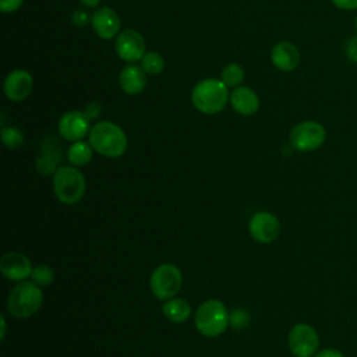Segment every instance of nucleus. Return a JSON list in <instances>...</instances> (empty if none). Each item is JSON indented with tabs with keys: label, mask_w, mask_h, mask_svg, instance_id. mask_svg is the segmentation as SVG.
I'll list each match as a JSON object with an SVG mask.
<instances>
[{
	"label": "nucleus",
	"mask_w": 357,
	"mask_h": 357,
	"mask_svg": "<svg viewBox=\"0 0 357 357\" xmlns=\"http://www.w3.org/2000/svg\"><path fill=\"white\" fill-rule=\"evenodd\" d=\"M89 144L95 152L106 158H119L127 151V135L112 121H99L91 127Z\"/></svg>",
	"instance_id": "nucleus-1"
},
{
	"label": "nucleus",
	"mask_w": 357,
	"mask_h": 357,
	"mask_svg": "<svg viewBox=\"0 0 357 357\" xmlns=\"http://www.w3.org/2000/svg\"><path fill=\"white\" fill-rule=\"evenodd\" d=\"M229 98V88L219 78H205L191 91L192 106L204 114H216L222 112L226 107Z\"/></svg>",
	"instance_id": "nucleus-2"
},
{
	"label": "nucleus",
	"mask_w": 357,
	"mask_h": 357,
	"mask_svg": "<svg viewBox=\"0 0 357 357\" xmlns=\"http://www.w3.org/2000/svg\"><path fill=\"white\" fill-rule=\"evenodd\" d=\"M230 322V315L225 304L219 300L211 298L202 303L194 317L197 331L206 337H216L222 335Z\"/></svg>",
	"instance_id": "nucleus-3"
},
{
	"label": "nucleus",
	"mask_w": 357,
	"mask_h": 357,
	"mask_svg": "<svg viewBox=\"0 0 357 357\" xmlns=\"http://www.w3.org/2000/svg\"><path fill=\"white\" fill-rule=\"evenodd\" d=\"M42 301V290L35 282H21L10 291L7 310L14 318H29L40 308Z\"/></svg>",
	"instance_id": "nucleus-4"
},
{
	"label": "nucleus",
	"mask_w": 357,
	"mask_h": 357,
	"mask_svg": "<svg viewBox=\"0 0 357 357\" xmlns=\"http://www.w3.org/2000/svg\"><path fill=\"white\" fill-rule=\"evenodd\" d=\"M85 177L74 166H61L53 174V191L59 201L71 205L85 194Z\"/></svg>",
	"instance_id": "nucleus-5"
},
{
	"label": "nucleus",
	"mask_w": 357,
	"mask_h": 357,
	"mask_svg": "<svg viewBox=\"0 0 357 357\" xmlns=\"http://www.w3.org/2000/svg\"><path fill=\"white\" fill-rule=\"evenodd\" d=\"M326 139V130L318 121L307 120L297 123L289 134V141L293 149L298 152H311L322 146Z\"/></svg>",
	"instance_id": "nucleus-6"
},
{
	"label": "nucleus",
	"mask_w": 357,
	"mask_h": 357,
	"mask_svg": "<svg viewBox=\"0 0 357 357\" xmlns=\"http://www.w3.org/2000/svg\"><path fill=\"white\" fill-rule=\"evenodd\" d=\"M181 282V271L176 265L162 264L152 272L149 286L156 298L169 300L178 293Z\"/></svg>",
	"instance_id": "nucleus-7"
},
{
	"label": "nucleus",
	"mask_w": 357,
	"mask_h": 357,
	"mask_svg": "<svg viewBox=\"0 0 357 357\" xmlns=\"http://www.w3.org/2000/svg\"><path fill=\"white\" fill-rule=\"evenodd\" d=\"M287 344L296 357H312L319 347V335L314 326L297 324L289 332Z\"/></svg>",
	"instance_id": "nucleus-8"
},
{
	"label": "nucleus",
	"mask_w": 357,
	"mask_h": 357,
	"mask_svg": "<svg viewBox=\"0 0 357 357\" xmlns=\"http://www.w3.org/2000/svg\"><path fill=\"white\" fill-rule=\"evenodd\" d=\"M114 49L117 56L127 61V63H135L141 61L145 52V40L142 35L135 29H123L116 36Z\"/></svg>",
	"instance_id": "nucleus-9"
},
{
	"label": "nucleus",
	"mask_w": 357,
	"mask_h": 357,
	"mask_svg": "<svg viewBox=\"0 0 357 357\" xmlns=\"http://www.w3.org/2000/svg\"><path fill=\"white\" fill-rule=\"evenodd\" d=\"M248 230L254 240L262 244H269L279 237L280 223L275 215L269 212H258L251 218Z\"/></svg>",
	"instance_id": "nucleus-10"
},
{
	"label": "nucleus",
	"mask_w": 357,
	"mask_h": 357,
	"mask_svg": "<svg viewBox=\"0 0 357 357\" xmlns=\"http://www.w3.org/2000/svg\"><path fill=\"white\" fill-rule=\"evenodd\" d=\"M91 120L84 112L70 110L64 113L59 120V134L71 142L81 141L85 135L89 134Z\"/></svg>",
	"instance_id": "nucleus-11"
},
{
	"label": "nucleus",
	"mask_w": 357,
	"mask_h": 357,
	"mask_svg": "<svg viewBox=\"0 0 357 357\" xmlns=\"http://www.w3.org/2000/svg\"><path fill=\"white\" fill-rule=\"evenodd\" d=\"M33 88V78L25 70H13L7 74L3 84V91L7 99L21 102L26 99Z\"/></svg>",
	"instance_id": "nucleus-12"
},
{
	"label": "nucleus",
	"mask_w": 357,
	"mask_h": 357,
	"mask_svg": "<svg viewBox=\"0 0 357 357\" xmlns=\"http://www.w3.org/2000/svg\"><path fill=\"white\" fill-rule=\"evenodd\" d=\"M92 29L103 40H109L120 33V18L110 7H99L91 17Z\"/></svg>",
	"instance_id": "nucleus-13"
},
{
	"label": "nucleus",
	"mask_w": 357,
	"mask_h": 357,
	"mask_svg": "<svg viewBox=\"0 0 357 357\" xmlns=\"http://www.w3.org/2000/svg\"><path fill=\"white\" fill-rule=\"evenodd\" d=\"M31 261L21 252H6L0 259V272L10 280H24L32 273Z\"/></svg>",
	"instance_id": "nucleus-14"
},
{
	"label": "nucleus",
	"mask_w": 357,
	"mask_h": 357,
	"mask_svg": "<svg viewBox=\"0 0 357 357\" xmlns=\"http://www.w3.org/2000/svg\"><path fill=\"white\" fill-rule=\"evenodd\" d=\"M271 61L272 64L284 73L293 71L300 64V52L291 42L282 40L278 42L271 52Z\"/></svg>",
	"instance_id": "nucleus-15"
},
{
	"label": "nucleus",
	"mask_w": 357,
	"mask_h": 357,
	"mask_svg": "<svg viewBox=\"0 0 357 357\" xmlns=\"http://www.w3.org/2000/svg\"><path fill=\"white\" fill-rule=\"evenodd\" d=\"M229 102L241 116H252L259 109V96L250 86H237L230 92Z\"/></svg>",
	"instance_id": "nucleus-16"
},
{
	"label": "nucleus",
	"mask_w": 357,
	"mask_h": 357,
	"mask_svg": "<svg viewBox=\"0 0 357 357\" xmlns=\"http://www.w3.org/2000/svg\"><path fill=\"white\" fill-rule=\"evenodd\" d=\"M119 85L127 95H138L146 86V73L142 67L128 64L123 67L119 74Z\"/></svg>",
	"instance_id": "nucleus-17"
},
{
	"label": "nucleus",
	"mask_w": 357,
	"mask_h": 357,
	"mask_svg": "<svg viewBox=\"0 0 357 357\" xmlns=\"http://www.w3.org/2000/svg\"><path fill=\"white\" fill-rule=\"evenodd\" d=\"M163 314L165 317L176 324H181L187 321V318L191 314L190 304L183 298H169L163 305Z\"/></svg>",
	"instance_id": "nucleus-18"
},
{
	"label": "nucleus",
	"mask_w": 357,
	"mask_h": 357,
	"mask_svg": "<svg viewBox=\"0 0 357 357\" xmlns=\"http://www.w3.org/2000/svg\"><path fill=\"white\" fill-rule=\"evenodd\" d=\"M92 151L89 142L85 141H75L67 149V159L74 166H85L92 159Z\"/></svg>",
	"instance_id": "nucleus-19"
},
{
	"label": "nucleus",
	"mask_w": 357,
	"mask_h": 357,
	"mask_svg": "<svg viewBox=\"0 0 357 357\" xmlns=\"http://www.w3.org/2000/svg\"><path fill=\"white\" fill-rule=\"evenodd\" d=\"M60 160V152H54V149H46L36 160V169L43 176H50L56 173V166Z\"/></svg>",
	"instance_id": "nucleus-20"
},
{
	"label": "nucleus",
	"mask_w": 357,
	"mask_h": 357,
	"mask_svg": "<svg viewBox=\"0 0 357 357\" xmlns=\"http://www.w3.org/2000/svg\"><path fill=\"white\" fill-rule=\"evenodd\" d=\"M220 79L225 82L227 88H237L244 79V70L240 64L230 63L222 70Z\"/></svg>",
	"instance_id": "nucleus-21"
},
{
	"label": "nucleus",
	"mask_w": 357,
	"mask_h": 357,
	"mask_svg": "<svg viewBox=\"0 0 357 357\" xmlns=\"http://www.w3.org/2000/svg\"><path fill=\"white\" fill-rule=\"evenodd\" d=\"M141 67L146 74L158 75L165 68V60L156 52H146L141 59Z\"/></svg>",
	"instance_id": "nucleus-22"
},
{
	"label": "nucleus",
	"mask_w": 357,
	"mask_h": 357,
	"mask_svg": "<svg viewBox=\"0 0 357 357\" xmlns=\"http://www.w3.org/2000/svg\"><path fill=\"white\" fill-rule=\"evenodd\" d=\"M1 141L7 148L15 149V148L22 146L24 134L17 127H3L1 128Z\"/></svg>",
	"instance_id": "nucleus-23"
},
{
	"label": "nucleus",
	"mask_w": 357,
	"mask_h": 357,
	"mask_svg": "<svg viewBox=\"0 0 357 357\" xmlns=\"http://www.w3.org/2000/svg\"><path fill=\"white\" fill-rule=\"evenodd\" d=\"M31 278L38 286H49L54 280V271L49 265L42 264L32 269Z\"/></svg>",
	"instance_id": "nucleus-24"
},
{
	"label": "nucleus",
	"mask_w": 357,
	"mask_h": 357,
	"mask_svg": "<svg viewBox=\"0 0 357 357\" xmlns=\"http://www.w3.org/2000/svg\"><path fill=\"white\" fill-rule=\"evenodd\" d=\"M248 322H250V314L245 310H236L230 315V324L236 329H243L244 326L248 325Z\"/></svg>",
	"instance_id": "nucleus-25"
},
{
	"label": "nucleus",
	"mask_w": 357,
	"mask_h": 357,
	"mask_svg": "<svg viewBox=\"0 0 357 357\" xmlns=\"http://www.w3.org/2000/svg\"><path fill=\"white\" fill-rule=\"evenodd\" d=\"M344 54L349 61L357 64V35L347 39L344 45Z\"/></svg>",
	"instance_id": "nucleus-26"
},
{
	"label": "nucleus",
	"mask_w": 357,
	"mask_h": 357,
	"mask_svg": "<svg viewBox=\"0 0 357 357\" xmlns=\"http://www.w3.org/2000/svg\"><path fill=\"white\" fill-rule=\"evenodd\" d=\"M71 21L75 26H85L91 21V18L85 10L77 8V10H74V13L71 15Z\"/></svg>",
	"instance_id": "nucleus-27"
},
{
	"label": "nucleus",
	"mask_w": 357,
	"mask_h": 357,
	"mask_svg": "<svg viewBox=\"0 0 357 357\" xmlns=\"http://www.w3.org/2000/svg\"><path fill=\"white\" fill-rule=\"evenodd\" d=\"M24 4V0H0V11L10 14L17 11Z\"/></svg>",
	"instance_id": "nucleus-28"
},
{
	"label": "nucleus",
	"mask_w": 357,
	"mask_h": 357,
	"mask_svg": "<svg viewBox=\"0 0 357 357\" xmlns=\"http://www.w3.org/2000/svg\"><path fill=\"white\" fill-rule=\"evenodd\" d=\"M331 3L343 11L357 10V0H331Z\"/></svg>",
	"instance_id": "nucleus-29"
},
{
	"label": "nucleus",
	"mask_w": 357,
	"mask_h": 357,
	"mask_svg": "<svg viewBox=\"0 0 357 357\" xmlns=\"http://www.w3.org/2000/svg\"><path fill=\"white\" fill-rule=\"evenodd\" d=\"M312 357H346V356L340 350H337V349L328 347V349L318 350Z\"/></svg>",
	"instance_id": "nucleus-30"
},
{
	"label": "nucleus",
	"mask_w": 357,
	"mask_h": 357,
	"mask_svg": "<svg viewBox=\"0 0 357 357\" xmlns=\"http://www.w3.org/2000/svg\"><path fill=\"white\" fill-rule=\"evenodd\" d=\"M100 106L98 105V103H89V105H86V107H85V110H84V113L88 116V119L89 120H93V119H96L99 114H100Z\"/></svg>",
	"instance_id": "nucleus-31"
},
{
	"label": "nucleus",
	"mask_w": 357,
	"mask_h": 357,
	"mask_svg": "<svg viewBox=\"0 0 357 357\" xmlns=\"http://www.w3.org/2000/svg\"><path fill=\"white\" fill-rule=\"evenodd\" d=\"M81 3L86 7H96L100 3V0H81Z\"/></svg>",
	"instance_id": "nucleus-32"
},
{
	"label": "nucleus",
	"mask_w": 357,
	"mask_h": 357,
	"mask_svg": "<svg viewBox=\"0 0 357 357\" xmlns=\"http://www.w3.org/2000/svg\"><path fill=\"white\" fill-rule=\"evenodd\" d=\"M0 321H1V339H4V335H6V321H4V317H0Z\"/></svg>",
	"instance_id": "nucleus-33"
},
{
	"label": "nucleus",
	"mask_w": 357,
	"mask_h": 357,
	"mask_svg": "<svg viewBox=\"0 0 357 357\" xmlns=\"http://www.w3.org/2000/svg\"><path fill=\"white\" fill-rule=\"evenodd\" d=\"M354 25H356V29H357V15H356V20H354Z\"/></svg>",
	"instance_id": "nucleus-34"
}]
</instances>
